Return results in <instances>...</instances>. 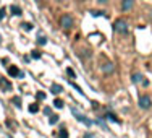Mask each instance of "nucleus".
<instances>
[{
	"label": "nucleus",
	"instance_id": "4be33fe9",
	"mask_svg": "<svg viewBox=\"0 0 152 138\" xmlns=\"http://www.w3.org/2000/svg\"><path fill=\"white\" fill-rule=\"evenodd\" d=\"M91 13H92V16H100V15H102L104 12H99V10H92Z\"/></svg>",
	"mask_w": 152,
	"mask_h": 138
},
{
	"label": "nucleus",
	"instance_id": "39448f33",
	"mask_svg": "<svg viewBox=\"0 0 152 138\" xmlns=\"http://www.w3.org/2000/svg\"><path fill=\"white\" fill-rule=\"evenodd\" d=\"M12 89H13L12 81H8L7 78H2V77H0V91L8 93V91H12Z\"/></svg>",
	"mask_w": 152,
	"mask_h": 138
},
{
	"label": "nucleus",
	"instance_id": "5701e85b",
	"mask_svg": "<svg viewBox=\"0 0 152 138\" xmlns=\"http://www.w3.org/2000/svg\"><path fill=\"white\" fill-rule=\"evenodd\" d=\"M66 73H68V75H70V77H71V78H75V77H76V75H75V72H73V70H71V68H66Z\"/></svg>",
	"mask_w": 152,
	"mask_h": 138
},
{
	"label": "nucleus",
	"instance_id": "f8f14e48",
	"mask_svg": "<svg viewBox=\"0 0 152 138\" xmlns=\"http://www.w3.org/2000/svg\"><path fill=\"white\" fill-rule=\"evenodd\" d=\"M57 122H58V115H57V114H53V115H50V117H49V123H50V125H55Z\"/></svg>",
	"mask_w": 152,
	"mask_h": 138
},
{
	"label": "nucleus",
	"instance_id": "393cba45",
	"mask_svg": "<svg viewBox=\"0 0 152 138\" xmlns=\"http://www.w3.org/2000/svg\"><path fill=\"white\" fill-rule=\"evenodd\" d=\"M44 114H45V115H50V109H49V107L44 109Z\"/></svg>",
	"mask_w": 152,
	"mask_h": 138
},
{
	"label": "nucleus",
	"instance_id": "b1692460",
	"mask_svg": "<svg viewBox=\"0 0 152 138\" xmlns=\"http://www.w3.org/2000/svg\"><path fill=\"white\" fill-rule=\"evenodd\" d=\"M37 99H41V101H42V99H45V94L42 93V91H39V93H37Z\"/></svg>",
	"mask_w": 152,
	"mask_h": 138
},
{
	"label": "nucleus",
	"instance_id": "20e7f679",
	"mask_svg": "<svg viewBox=\"0 0 152 138\" xmlns=\"http://www.w3.org/2000/svg\"><path fill=\"white\" fill-rule=\"evenodd\" d=\"M71 112H73V115H75V117H76V120H79V122H81V123H84V125H88V127H91V125H92V122L89 120V119L86 117V115H83L81 112H78V111H76L75 107L71 109Z\"/></svg>",
	"mask_w": 152,
	"mask_h": 138
},
{
	"label": "nucleus",
	"instance_id": "f257e3e1",
	"mask_svg": "<svg viewBox=\"0 0 152 138\" xmlns=\"http://www.w3.org/2000/svg\"><path fill=\"white\" fill-rule=\"evenodd\" d=\"M128 30H129V26H128V21L126 20H123V18L115 20V23H113V31L115 32H118V34H126Z\"/></svg>",
	"mask_w": 152,
	"mask_h": 138
},
{
	"label": "nucleus",
	"instance_id": "6e6552de",
	"mask_svg": "<svg viewBox=\"0 0 152 138\" xmlns=\"http://www.w3.org/2000/svg\"><path fill=\"white\" fill-rule=\"evenodd\" d=\"M20 73H21V72L18 70V67H15V65H12V67H8V75H10V77L20 78Z\"/></svg>",
	"mask_w": 152,
	"mask_h": 138
},
{
	"label": "nucleus",
	"instance_id": "cd10ccee",
	"mask_svg": "<svg viewBox=\"0 0 152 138\" xmlns=\"http://www.w3.org/2000/svg\"><path fill=\"white\" fill-rule=\"evenodd\" d=\"M97 2H99V3H107L108 0H97Z\"/></svg>",
	"mask_w": 152,
	"mask_h": 138
},
{
	"label": "nucleus",
	"instance_id": "6ab92c4d",
	"mask_svg": "<svg viewBox=\"0 0 152 138\" xmlns=\"http://www.w3.org/2000/svg\"><path fill=\"white\" fill-rule=\"evenodd\" d=\"M31 57H32V59H41V52H39V50H32Z\"/></svg>",
	"mask_w": 152,
	"mask_h": 138
},
{
	"label": "nucleus",
	"instance_id": "a211bd4d",
	"mask_svg": "<svg viewBox=\"0 0 152 138\" xmlns=\"http://www.w3.org/2000/svg\"><path fill=\"white\" fill-rule=\"evenodd\" d=\"M60 138H68V132L65 128H60V133H58Z\"/></svg>",
	"mask_w": 152,
	"mask_h": 138
},
{
	"label": "nucleus",
	"instance_id": "2eb2a0df",
	"mask_svg": "<svg viewBox=\"0 0 152 138\" xmlns=\"http://www.w3.org/2000/svg\"><path fill=\"white\" fill-rule=\"evenodd\" d=\"M53 106H55L57 109H61V107H63V101H61V99H55V101H53Z\"/></svg>",
	"mask_w": 152,
	"mask_h": 138
},
{
	"label": "nucleus",
	"instance_id": "1a4fd4ad",
	"mask_svg": "<svg viewBox=\"0 0 152 138\" xmlns=\"http://www.w3.org/2000/svg\"><path fill=\"white\" fill-rule=\"evenodd\" d=\"M50 91H52L53 94H60L61 91H63V86H60V85H57V83H53V85L50 86Z\"/></svg>",
	"mask_w": 152,
	"mask_h": 138
},
{
	"label": "nucleus",
	"instance_id": "a878e982",
	"mask_svg": "<svg viewBox=\"0 0 152 138\" xmlns=\"http://www.w3.org/2000/svg\"><path fill=\"white\" fill-rule=\"evenodd\" d=\"M92 107H94V109H97V107H99V104H97L96 101H92Z\"/></svg>",
	"mask_w": 152,
	"mask_h": 138
},
{
	"label": "nucleus",
	"instance_id": "423d86ee",
	"mask_svg": "<svg viewBox=\"0 0 152 138\" xmlns=\"http://www.w3.org/2000/svg\"><path fill=\"white\" fill-rule=\"evenodd\" d=\"M100 70H102V73H105V75H112L115 72V65L112 63V62H105L104 65H100Z\"/></svg>",
	"mask_w": 152,
	"mask_h": 138
},
{
	"label": "nucleus",
	"instance_id": "412c9836",
	"mask_svg": "<svg viewBox=\"0 0 152 138\" xmlns=\"http://www.w3.org/2000/svg\"><path fill=\"white\" fill-rule=\"evenodd\" d=\"M5 13H7V8H3V7H2V8H0V21L5 18Z\"/></svg>",
	"mask_w": 152,
	"mask_h": 138
},
{
	"label": "nucleus",
	"instance_id": "9d476101",
	"mask_svg": "<svg viewBox=\"0 0 152 138\" xmlns=\"http://www.w3.org/2000/svg\"><path fill=\"white\" fill-rule=\"evenodd\" d=\"M10 12H12L15 16H21V13H23V12H21V8H20L18 5H12V7H10Z\"/></svg>",
	"mask_w": 152,
	"mask_h": 138
},
{
	"label": "nucleus",
	"instance_id": "dca6fc26",
	"mask_svg": "<svg viewBox=\"0 0 152 138\" xmlns=\"http://www.w3.org/2000/svg\"><path fill=\"white\" fill-rule=\"evenodd\" d=\"M13 104H15L16 107H21V97L20 96H15V97H13Z\"/></svg>",
	"mask_w": 152,
	"mask_h": 138
},
{
	"label": "nucleus",
	"instance_id": "9b49d317",
	"mask_svg": "<svg viewBox=\"0 0 152 138\" xmlns=\"http://www.w3.org/2000/svg\"><path fill=\"white\" fill-rule=\"evenodd\" d=\"M105 119H108V120H112V122H115V123H120V119H117V115L112 114V112H107Z\"/></svg>",
	"mask_w": 152,
	"mask_h": 138
},
{
	"label": "nucleus",
	"instance_id": "0eeeda50",
	"mask_svg": "<svg viewBox=\"0 0 152 138\" xmlns=\"http://www.w3.org/2000/svg\"><path fill=\"white\" fill-rule=\"evenodd\" d=\"M133 7H134V0H123V2H121V10H123L125 13L129 12Z\"/></svg>",
	"mask_w": 152,
	"mask_h": 138
},
{
	"label": "nucleus",
	"instance_id": "7ed1b4c3",
	"mask_svg": "<svg viewBox=\"0 0 152 138\" xmlns=\"http://www.w3.org/2000/svg\"><path fill=\"white\" fill-rule=\"evenodd\" d=\"M137 104H139V107L141 109H144V111H147V109H151L152 107V99H151V96H141L139 97V101H137Z\"/></svg>",
	"mask_w": 152,
	"mask_h": 138
},
{
	"label": "nucleus",
	"instance_id": "f03ea898",
	"mask_svg": "<svg viewBox=\"0 0 152 138\" xmlns=\"http://www.w3.org/2000/svg\"><path fill=\"white\" fill-rule=\"evenodd\" d=\"M60 24H61V28L63 30H71V28L75 26V20H73V16L71 15H63L61 16V20H60Z\"/></svg>",
	"mask_w": 152,
	"mask_h": 138
},
{
	"label": "nucleus",
	"instance_id": "aec40b11",
	"mask_svg": "<svg viewBox=\"0 0 152 138\" xmlns=\"http://www.w3.org/2000/svg\"><path fill=\"white\" fill-rule=\"evenodd\" d=\"M37 42H39L41 46H45V44H47V38H45V36H41V38L37 39Z\"/></svg>",
	"mask_w": 152,
	"mask_h": 138
},
{
	"label": "nucleus",
	"instance_id": "4468645a",
	"mask_svg": "<svg viewBox=\"0 0 152 138\" xmlns=\"http://www.w3.org/2000/svg\"><path fill=\"white\" fill-rule=\"evenodd\" d=\"M21 28L24 31H31L32 30V23H21Z\"/></svg>",
	"mask_w": 152,
	"mask_h": 138
},
{
	"label": "nucleus",
	"instance_id": "c85d7f7f",
	"mask_svg": "<svg viewBox=\"0 0 152 138\" xmlns=\"http://www.w3.org/2000/svg\"><path fill=\"white\" fill-rule=\"evenodd\" d=\"M36 2H39V0H36Z\"/></svg>",
	"mask_w": 152,
	"mask_h": 138
},
{
	"label": "nucleus",
	"instance_id": "bb28decb",
	"mask_svg": "<svg viewBox=\"0 0 152 138\" xmlns=\"http://www.w3.org/2000/svg\"><path fill=\"white\" fill-rule=\"evenodd\" d=\"M84 138H92V135H91V133H86V135H84Z\"/></svg>",
	"mask_w": 152,
	"mask_h": 138
},
{
	"label": "nucleus",
	"instance_id": "ddd939ff",
	"mask_svg": "<svg viewBox=\"0 0 152 138\" xmlns=\"http://www.w3.org/2000/svg\"><path fill=\"white\" fill-rule=\"evenodd\" d=\"M131 80H133V83H139L141 80H142V75H141V73H134Z\"/></svg>",
	"mask_w": 152,
	"mask_h": 138
},
{
	"label": "nucleus",
	"instance_id": "f3484780",
	"mask_svg": "<svg viewBox=\"0 0 152 138\" xmlns=\"http://www.w3.org/2000/svg\"><path fill=\"white\" fill-rule=\"evenodd\" d=\"M37 111H39V106H37V104H31V106H29V112H31V114H36Z\"/></svg>",
	"mask_w": 152,
	"mask_h": 138
}]
</instances>
